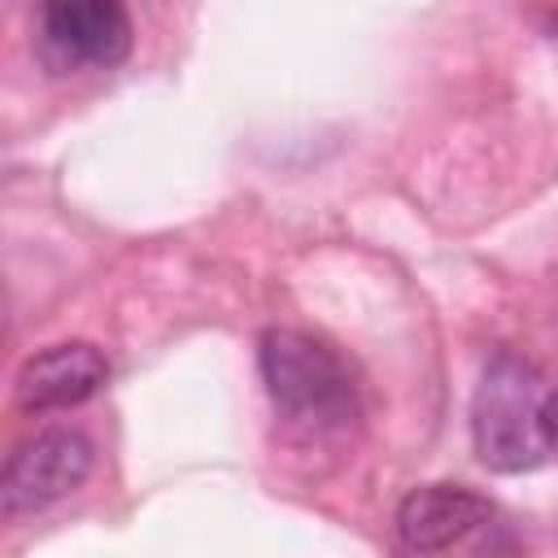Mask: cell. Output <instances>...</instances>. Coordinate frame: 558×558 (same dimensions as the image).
Returning a JSON list of instances; mask_svg holds the SVG:
<instances>
[{"label":"cell","instance_id":"obj_1","mask_svg":"<svg viewBox=\"0 0 558 558\" xmlns=\"http://www.w3.org/2000/svg\"><path fill=\"white\" fill-rule=\"evenodd\" d=\"M558 436V401L545 392L541 375L514 357L493 353L480 371L471 397V445L488 471H532L549 458Z\"/></svg>","mask_w":558,"mask_h":558},{"label":"cell","instance_id":"obj_2","mask_svg":"<svg viewBox=\"0 0 558 558\" xmlns=\"http://www.w3.org/2000/svg\"><path fill=\"white\" fill-rule=\"evenodd\" d=\"M257 366L275 410L296 427L327 432V427H344L357 414V392L344 357L305 331L292 327L262 331Z\"/></svg>","mask_w":558,"mask_h":558},{"label":"cell","instance_id":"obj_3","mask_svg":"<svg viewBox=\"0 0 558 558\" xmlns=\"http://www.w3.org/2000/svg\"><path fill=\"white\" fill-rule=\"evenodd\" d=\"M92 471V440L70 427L39 432L22 440L0 475V510L4 519L35 514L61 497H70Z\"/></svg>","mask_w":558,"mask_h":558},{"label":"cell","instance_id":"obj_4","mask_svg":"<svg viewBox=\"0 0 558 558\" xmlns=\"http://www.w3.org/2000/svg\"><path fill=\"white\" fill-rule=\"evenodd\" d=\"M44 39L74 65L113 70L131 52V13L122 0H44Z\"/></svg>","mask_w":558,"mask_h":558},{"label":"cell","instance_id":"obj_5","mask_svg":"<svg viewBox=\"0 0 558 558\" xmlns=\"http://www.w3.org/2000/svg\"><path fill=\"white\" fill-rule=\"evenodd\" d=\"M105 379H109V357L87 340H65L22 362L13 379V401L26 414L70 410L92 401L105 388Z\"/></svg>","mask_w":558,"mask_h":558},{"label":"cell","instance_id":"obj_6","mask_svg":"<svg viewBox=\"0 0 558 558\" xmlns=\"http://www.w3.org/2000/svg\"><path fill=\"white\" fill-rule=\"evenodd\" d=\"M493 519V501L466 484H423L397 506V536L414 554H440L475 536Z\"/></svg>","mask_w":558,"mask_h":558}]
</instances>
